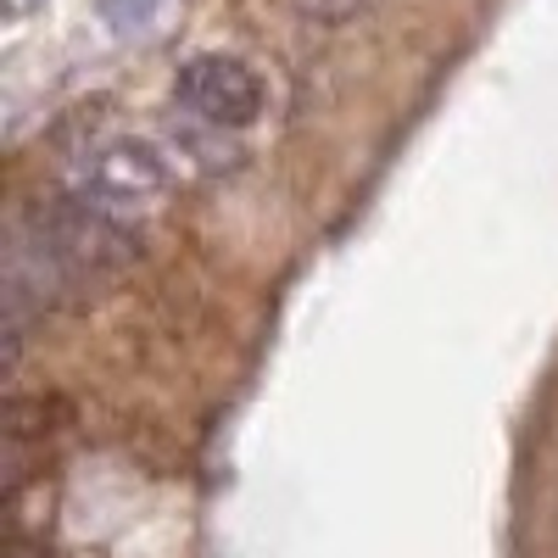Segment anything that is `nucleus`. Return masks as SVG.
I'll use <instances>...</instances> for the list:
<instances>
[{"label":"nucleus","mask_w":558,"mask_h":558,"mask_svg":"<svg viewBox=\"0 0 558 558\" xmlns=\"http://www.w3.org/2000/svg\"><path fill=\"white\" fill-rule=\"evenodd\" d=\"M28 235L57 257V268L73 279V291L89 286V279L118 274L140 252V229L118 207H101V202H89L78 191L45 202L34 213V223H28Z\"/></svg>","instance_id":"nucleus-1"},{"label":"nucleus","mask_w":558,"mask_h":558,"mask_svg":"<svg viewBox=\"0 0 558 558\" xmlns=\"http://www.w3.org/2000/svg\"><path fill=\"white\" fill-rule=\"evenodd\" d=\"M173 96L213 129H246L263 118V78L241 57H196L173 78Z\"/></svg>","instance_id":"nucleus-2"},{"label":"nucleus","mask_w":558,"mask_h":558,"mask_svg":"<svg viewBox=\"0 0 558 558\" xmlns=\"http://www.w3.org/2000/svg\"><path fill=\"white\" fill-rule=\"evenodd\" d=\"M168 191V162L157 146L146 140H112V146H96L78 168V196L101 202V207H146Z\"/></svg>","instance_id":"nucleus-3"},{"label":"nucleus","mask_w":558,"mask_h":558,"mask_svg":"<svg viewBox=\"0 0 558 558\" xmlns=\"http://www.w3.org/2000/svg\"><path fill=\"white\" fill-rule=\"evenodd\" d=\"M157 7H162V0H101V17H107L118 34H134V28L151 23Z\"/></svg>","instance_id":"nucleus-4"},{"label":"nucleus","mask_w":558,"mask_h":558,"mask_svg":"<svg viewBox=\"0 0 558 558\" xmlns=\"http://www.w3.org/2000/svg\"><path fill=\"white\" fill-rule=\"evenodd\" d=\"M291 7H296L307 23H352V17H363L368 0H291Z\"/></svg>","instance_id":"nucleus-5"},{"label":"nucleus","mask_w":558,"mask_h":558,"mask_svg":"<svg viewBox=\"0 0 558 558\" xmlns=\"http://www.w3.org/2000/svg\"><path fill=\"white\" fill-rule=\"evenodd\" d=\"M34 7H45V0H7V12H12V17H28Z\"/></svg>","instance_id":"nucleus-6"},{"label":"nucleus","mask_w":558,"mask_h":558,"mask_svg":"<svg viewBox=\"0 0 558 558\" xmlns=\"http://www.w3.org/2000/svg\"><path fill=\"white\" fill-rule=\"evenodd\" d=\"M12 558H34V553H28V547H23V542H12Z\"/></svg>","instance_id":"nucleus-7"}]
</instances>
